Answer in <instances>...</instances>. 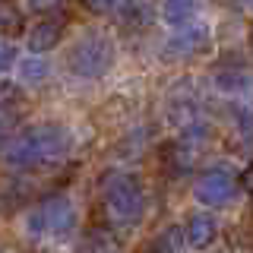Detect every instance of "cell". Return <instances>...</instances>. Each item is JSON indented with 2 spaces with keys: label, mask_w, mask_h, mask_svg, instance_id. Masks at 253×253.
Instances as JSON below:
<instances>
[{
  "label": "cell",
  "mask_w": 253,
  "mask_h": 253,
  "mask_svg": "<svg viewBox=\"0 0 253 253\" xmlns=\"http://www.w3.org/2000/svg\"><path fill=\"white\" fill-rule=\"evenodd\" d=\"M16 124H19V111L0 105V139L10 136V130H16Z\"/></svg>",
  "instance_id": "cell-16"
},
{
  "label": "cell",
  "mask_w": 253,
  "mask_h": 253,
  "mask_svg": "<svg viewBox=\"0 0 253 253\" xmlns=\"http://www.w3.org/2000/svg\"><path fill=\"white\" fill-rule=\"evenodd\" d=\"M38 221H42V231L54 234V237H70L76 231V206L70 203L67 193H54L42 200L38 206Z\"/></svg>",
  "instance_id": "cell-6"
},
{
  "label": "cell",
  "mask_w": 253,
  "mask_h": 253,
  "mask_svg": "<svg viewBox=\"0 0 253 253\" xmlns=\"http://www.w3.org/2000/svg\"><path fill=\"white\" fill-rule=\"evenodd\" d=\"M47 73H51V67H47L38 54H35V57H26V60L19 63V79L26 85H42L44 79H47Z\"/></svg>",
  "instance_id": "cell-13"
},
{
  "label": "cell",
  "mask_w": 253,
  "mask_h": 253,
  "mask_svg": "<svg viewBox=\"0 0 253 253\" xmlns=\"http://www.w3.org/2000/svg\"><path fill=\"white\" fill-rule=\"evenodd\" d=\"M26 3L32 6V10H38V13H44V10H51V6H57L60 0H26Z\"/></svg>",
  "instance_id": "cell-19"
},
{
  "label": "cell",
  "mask_w": 253,
  "mask_h": 253,
  "mask_svg": "<svg viewBox=\"0 0 253 253\" xmlns=\"http://www.w3.org/2000/svg\"><path fill=\"white\" fill-rule=\"evenodd\" d=\"M73 149V136L60 124H38L32 130L13 133L0 146V162L16 171H35L60 165Z\"/></svg>",
  "instance_id": "cell-1"
},
{
  "label": "cell",
  "mask_w": 253,
  "mask_h": 253,
  "mask_svg": "<svg viewBox=\"0 0 253 253\" xmlns=\"http://www.w3.org/2000/svg\"><path fill=\"white\" fill-rule=\"evenodd\" d=\"M22 29V13L10 0H0V35H13Z\"/></svg>",
  "instance_id": "cell-14"
},
{
  "label": "cell",
  "mask_w": 253,
  "mask_h": 253,
  "mask_svg": "<svg viewBox=\"0 0 253 253\" xmlns=\"http://www.w3.org/2000/svg\"><path fill=\"white\" fill-rule=\"evenodd\" d=\"M215 237H218V221L212 218L209 212H196V215L187 218V225H184L187 247L206 250V247H212V244H215Z\"/></svg>",
  "instance_id": "cell-7"
},
{
  "label": "cell",
  "mask_w": 253,
  "mask_h": 253,
  "mask_svg": "<svg viewBox=\"0 0 253 253\" xmlns=\"http://www.w3.org/2000/svg\"><path fill=\"white\" fill-rule=\"evenodd\" d=\"M63 38V19H42L29 29V51L32 54H44L51 47H57Z\"/></svg>",
  "instance_id": "cell-8"
},
{
  "label": "cell",
  "mask_w": 253,
  "mask_h": 253,
  "mask_svg": "<svg viewBox=\"0 0 253 253\" xmlns=\"http://www.w3.org/2000/svg\"><path fill=\"white\" fill-rule=\"evenodd\" d=\"M79 253H121V237L111 228H92L79 241Z\"/></svg>",
  "instance_id": "cell-9"
},
{
  "label": "cell",
  "mask_w": 253,
  "mask_h": 253,
  "mask_svg": "<svg viewBox=\"0 0 253 253\" xmlns=\"http://www.w3.org/2000/svg\"><path fill=\"white\" fill-rule=\"evenodd\" d=\"M215 83H218V89H225V92H241V89H247V73L244 70H237V73H231V70H221V73L215 76Z\"/></svg>",
  "instance_id": "cell-15"
},
{
  "label": "cell",
  "mask_w": 253,
  "mask_h": 253,
  "mask_svg": "<svg viewBox=\"0 0 253 253\" xmlns=\"http://www.w3.org/2000/svg\"><path fill=\"white\" fill-rule=\"evenodd\" d=\"M237 177H234V171H228V168H209V171H203L200 177H196V184H193V196H196V203H203V206H228L237 196Z\"/></svg>",
  "instance_id": "cell-5"
},
{
  "label": "cell",
  "mask_w": 253,
  "mask_h": 253,
  "mask_svg": "<svg viewBox=\"0 0 253 253\" xmlns=\"http://www.w3.org/2000/svg\"><path fill=\"white\" fill-rule=\"evenodd\" d=\"M196 6H200V0H162V19L171 26H180L196 16Z\"/></svg>",
  "instance_id": "cell-12"
},
{
  "label": "cell",
  "mask_w": 253,
  "mask_h": 253,
  "mask_svg": "<svg viewBox=\"0 0 253 253\" xmlns=\"http://www.w3.org/2000/svg\"><path fill=\"white\" fill-rule=\"evenodd\" d=\"M142 253H187V241H184V228L168 225L165 231H158L152 241L146 244Z\"/></svg>",
  "instance_id": "cell-11"
},
{
  "label": "cell",
  "mask_w": 253,
  "mask_h": 253,
  "mask_svg": "<svg viewBox=\"0 0 253 253\" xmlns=\"http://www.w3.org/2000/svg\"><path fill=\"white\" fill-rule=\"evenodd\" d=\"M83 3H85V10H92V13H114L121 0H83Z\"/></svg>",
  "instance_id": "cell-18"
},
{
  "label": "cell",
  "mask_w": 253,
  "mask_h": 253,
  "mask_svg": "<svg viewBox=\"0 0 253 253\" xmlns=\"http://www.w3.org/2000/svg\"><path fill=\"white\" fill-rule=\"evenodd\" d=\"M117 19L124 29H146L152 22V10L146 0H121L117 3Z\"/></svg>",
  "instance_id": "cell-10"
},
{
  "label": "cell",
  "mask_w": 253,
  "mask_h": 253,
  "mask_svg": "<svg viewBox=\"0 0 253 253\" xmlns=\"http://www.w3.org/2000/svg\"><path fill=\"white\" fill-rule=\"evenodd\" d=\"M212 44V32L206 22H180L177 32L168 38V44H165V57L168 60H190V57H200V54L209 51Z\"/></svg>",
  "instance_id": "cell-4"
},
{
  "label": "cell",
  "mask_w": 253,
  "mask_h": 253,
  "mask_svg": "<svg viewBox=\"0 0 253 253\" xmlns=\"http://www.w3.org/2000/svg\"><path fill=\"white\" fill-rule=\"evenodd\" d=\"M114 60H117V44L101 29L83 32L67 51V70L76 79H101L114 67Z\"/></svg>",
  "instance_id": "cell-3"
},
{
  "label": "cell",
  "mask_w": 253,
  "mask_h": 253,
  "mask_svg": "<svg viewBox=\"0 0 253 253\" xmlns=\"http://www.w3.org/2000/svg\"><path fill=\"white\" fill-rule=\"evenodd\" d=\"M101 206L111 225L130 228L139 225L146 215V190H142L136 174L111 171L101 177Z\"/></svg>",
  "instance_id": "cell-2"
},
{
  "label": "cell",
  "mask_w": 253,
  "mask_h": 253,
  "mask_svg": "<svg viewBox=\"0 0 253 253\" xmlns=\"http://www.w3.org/2000/svg\"><path fill=\"white\" fill-rule=\"evenodd\" d=\"M16 63V44H10L6 38H0V76L6 73V70H13Z\"/></svg>",
  "instance_id": "cell-17"
}]
</instances>
